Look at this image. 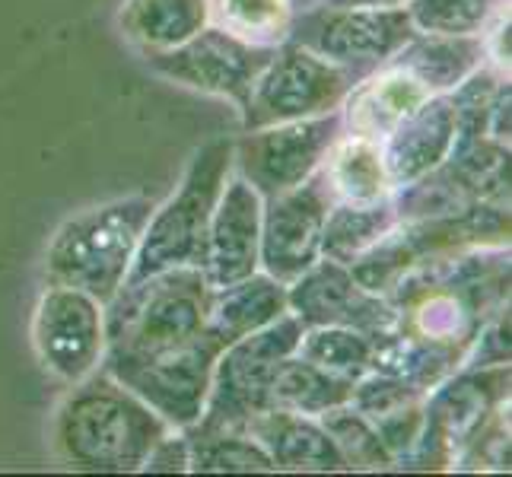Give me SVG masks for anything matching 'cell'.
<instances>
[{
	"label": "cell",
	"instance_id": "cell-1",
	"mask_svg": "<svg viewBox=\"0 0 512 477\" xmlns=\"http://www.w3.org/2000/svg\"><path fill=\"white\" fill-rule=\"evenodd\" d=\"M118 293L105 325V373L156 360L201 338L214 287L207 284L201 268H169L121 287Z\"/></svg>",
	"mask_w": 512,
	"mask_h": 477
},
{
	"label": "cell",
	"instance_id": "cell-2",
	"mask_svg": "<svg viewBox=\"0 0 512 477\" xmlns=\"http://www.w3.org/2000/svg\"><path fill=\"white\" fill-rule=\"evenodd\" d=\"M169 436V420L109 376L80 385L55 420V446L70 468L137 471Z\"/></svg>",
	"mask_w": 512,
	"mask_h": 477
},
{
	"label": "cell",
	"instance_id": "cell-3",
	"mask_svg": "<svg viewBox=\"0 0 512 477\" xmlns=\"http://www.w3.org/2000/svg\"><path fill=\"white\" fill-rule=\"evenodd\" d=\"M153 210L150 198H121L67 220L45 255L48 284L83 290L96 303L115 299Z\"/></svg>",
	"mask_w": 512,
	"mask_h": 477
},
{
	"label": "cell",
	"instance_id": "cell-4",
	"mask_svg": "<svg viewBox=\"0 0 512 477\" xmlns=\"http://www.w3.org/2000/svg\"><path fill=\"white\" fill-rule=\"evenodd\" d=\"M229 166H233V144L229 140L220 137L201 147L185 175L182 191L163 210H153L144 236H140L137 258L131 261V271L121 287L169 268L204 271L210 217H214V207L220 201Z\"/></svg>",
	"mask_w": 512,
	"mask_h": 477
},
{
	"label": "cell",
	"instance_id": "cell-5",
	"mask_svg": "<svg viewBox=\"0 0 512 477\" xmlns=\"http://www.w3.org/2000/svg\"><path fill=\"white\" fill-rule=\"evenodd\" d=\"M306 325L293 315H280L264 328L242 334L223 347L217 363V385L210 392L207 411L191 423L204 433H242L249 420L271 411V379L284 357H293Z\"/></svg>",
	"mask_w": 512,
	"mask_h": 477
},
{
	"label": "cell",
	"instance_id": "cell-6",
	"mask_svg": "<svg viewBox=\"0 0 512 477\" xmlns=\"http://www.w3.org/2000/svg\"><path fill=\"white\" fill-rule=\"evenodd\" d=\"M350 80L353 74L341 64L325 61L303 45H287L284 51H274L271 64L255 80L242 109L245 125L252 131L322 115L347 96Z\"/></svg>",
	"mask_w": 512,
	"mask_h": 477
},
{
	"label": "cell",
	"instance_id": "cell-7",
	"mask_svg": "<svg viewBox=\"0 0 512 477\" xmlns=\"http://www.w3.org/2000/svg\"><path fill=\"white\" fill-rule=\"evenodd\" d=\"M287 35L293 45H303L325 61L376 67L398 55L417 29L408 10L398 7H325L306 13Z\"/></svg>",
	"mask_w": 512,
	"mask_h": 477
},
{
	"label": "cell",
	"instance_id": "cell-8",
	"mask_svg": "<svg viewBox=\"0 0 512 477\" xmlns=\"http://www.w3.org/2000/svg\"><path fill=\"white\" fill-rule=\"evenodd\" d=\"M220 353L223 341L204 328L201 338H194L191 344L147 363L118 366L109 376L131 388L140 401H147L163 420L175 423V427H191L204 411L210 373H214Z\"/></svg>",
	"mask_w": 512,
	"mask_h": 477
},
{
	"label": "cell",
	"instance_id": "cell-9",
	"mask_svg": "<svg viewBox=\"0 0 512 477\" xmlns=\"http://www.w3.org/2000/svg\"><path fill=\"white\" fill-rule=\"evenodd\" d=\"M271 58H274V48L242 42L223 29H201L182 45L166 48V51H150V64L160 70V74L182 80L194 86V90L229 96V99H236L242 109L252 96L255 80L264 74V67L271 64Z\"/></svg>",
	"mask_w": 512,
	"mask_h": 477
},
{
	"label": "cell",
	"instance_id": "cell-10",
	"mask_svg": "<svg viewBox=\"0 0 512 477\" xmlns=\"http://www.w3.org/2000/svg\"><path fill=\"white\" fill-rule=\"evenodd\" d=\"M341 118L325 115L312 121H284V125L249 134L239 144V166L249 185L268 198H277L296 185H303L315 166L322 163L328 147L338 140Z\"/></svg>",
	"mask_w": 512,
	"mask_h": 477
},
{
	"label": "cell",
	"instance_id": "cell-11",
	"mask_svg": "<svg viewBox=\"0 0 512 477\" xmlns=\"http://www.w3.org/2000/svg\"><path fill=\"white\" fill-rule=\"evenodd\" d=\"M32 344L42 366L64 382L93 373L105 344L99 303L74 287H51L35 309Z\"/></svg>",
	"mask_w": 512,
	"mask_h": 477
},
{
	"label": "cell",
	"instance_id": "cell-12",
	"mask_svg": "<svg viewBox=\"0 0 512 477\" xmlns=\"http://www.w3.org/2000/svg\"><path fill=\"white\" fill-rule=\"evenodd\" d=\"M328 182L322 175H309L303 185L271 198L264 214L261 261L274 280H293L309 271L322 249V226L328 217Z\"/></svg>",
	"mask_w": 512,
	"mask_h": 477
},
{
	"label": "cell",
	"instance_id": "cell-13",
	"mask_svg": "<svg viewBox=\"0 0 512 477\" xmlns=\"http://www.w3.org/2000/svg\"><path fill=\"white\" fill-rule=\"evenodd\" d=\"M287 306H293L296 318L309 328H353L366 338L392 334L398 322V312L369 296L341 261H322L299 274L296 287L287 293Z\"/></svg>",
	"mask_w": 512,
	"mask_h": 477
},
{
	"label": "cell",
	"instance_id": "cell-14",
	"mask_svg": "<svg viewBox=\"0 0 512 477\" xmlns=\"http://www.w3.org/2000/svg\"><path fill=\"white\" fill-rule=\"evenodd\" d=\"M226 188V185H223ZM261 242V198L249 179L229 182L210 217L204 277L214 290L233 287L255 274Z\"/></svg>",
	"mask_w": 512,
	"mask_h": 477
},
{
	"label": "cell",
	"instance_id": "cell-15",
	"mask_svg": "<svg viewBox=\"0 0 512 477\" xmlns=\"http://www.w3.org/2000/svg\"><path fill=\"white\" fill-rule=\"evenodd\" d=\"M455 144L452 99H423L417 109L388 131L382 166L388 185H411L446 159Z\"/></svg>",
	"mask_w": 512,
	"mask_h": 477
},
{
	"label": "cell",
	"instance_id": "cell-16",
	"mask_svg": "<svg viewBox=\"0 0 512 477\" xmlns=\"http://www.w3.org/2000/svg\"><path fill=\"white\" fill-rule=\"evenodd\" d=\"M509 385V366L506 369H484L455 379L449 388H443L427 414H423V430H427L446 452L455 449V443H471L481 433L484 417L497 408Z\"/></svg>",
	"mask_w": 512,
	"mask_h": 477
},
{
	"label": "cell",
	"instance_id": "cell-17",
	"mask_svg": "<svg viewBox=\"0 0 512 477\" xmlns=\"http://www.w3.org/2000/svg\"><path fill=\"white\" fill-rule=\"evenodd\" d=\"M245 436H252L255 443L271 455L274 468L290 471H341L347 468L341 452L334 449L331 436L306 423L299 414L290 411H264L249 420Z\"/></svg>",
	"mask_w": 512,
	"mask_h": 477
},
{
	"label": "cell",
	"instance_id": "cell-18",
	"mask_svg": "<svg viewBox=\"0 0 512 477\" xmlns=\"http://www.w3.org/2000/svg\"><path fill=\"white\" fill-rule=\"evenodd\" d=\"M427 96H430V90L414 74H408L401 64H392L385 74L363 83L360 90L350 96L347 121H350L353 137L373 140L379 134H388Z\"/></svg>",
	"mask_w": 512,
	"mask_h": 477
},
{
	"label": "cell",
	"instance_id": "cell-19",
	"mask_svg": "<svg viewBox=\"0 0 512 477\" xmlns=\"http://www.w3.org/2000/svg\"><path fill=\"white\" fill-rule=\"evenodd\" d=\"M287 309V293L277 287L274 277H245L233 287L214 290L210 296L207 331L226 344L239 341L242 334L264 328Z\"/></svg>",
	"mask_w": 512,
	"mask_h": 477
},
{
	"label": "cell",
	"instance_id": "cell-20",
	"mask_svg": "<svg viewBox=\"0 0 512 477\" xmlns=\"http://www.w3.org/2000/svg\"><path fill=\"white\" fill-rule=\"evenodd\" d=\"M207 16V0H125L121 29L147 51H166L198 35Z\"/></svg>",
	"mask_w": 512,
	"mask_h": 477
},
{
	"label": "cell",
	"instance_id": "cell-21",
	"mask_svg": "<svg viewBox=\"0 0 512 477\" xmlns=\"http://www.w3.org/2000/svg\"><path fill=\"white\" fill-rule=\"evenodd\" d=\"M353 379L325 373L306 360L284 357L271 379V411L290 414H322L338 404H350Z\"/></svg>",
	"mask_w": 512,
	"mask_h": 477
},
{
	"label": "cell",
	"instance_id": "cell-22",
	"mask_svg": "<svg viewBox=\"0 0 512 477\" xmlns=\"http://www.w3.org/2000/svg\"><path fill=\"white\" fill-rule=\"evenodd\" d=\"M395 64L414 74L427 90H449L478 70L481 45L468 35H433L404 42Z\"/></svg>",
	"mask_w": 512,
	"mask_h": 477
},
{
	"label": "cell",
	"instance_id": "cell-23",
	"mask_svg": "<svg viewBox=\"0 0 512 477\" xmlns=\"http://www.w3.org/2000/svg\"><path fill=\"white\" fill-rule=\"evenodd\" d=\"M328 191L338 194L344 204L369 207L382 204L388 191V175L382 166V153L373 147V140L350 137L334 150L331 163L325 166Z\"/></svg>",
	"mask_w": 512,
	"mask_h": 477
},
{
	"label": "cell",
	"instance_id": "cell-24",
	"mask_svg": "<svg viewBox=\"0 0 512 477\" xmlns=\"http://www.w3.org/2000/svg\"><path fill=\"white\" fill-rule=\"evenodd\" d=\"M395 223V214L382 204H369V207H353L341 204L338 210H331L322 226V252L331 261H353L363 255L376 239H382Z\"/></svg>",
	"mask_w": 512,
	"mask_h": 477
},
{
	"label": "cell",
	"instance_id": "cell-25",
	"mask_svg": "<svg viewBox=\"0 0 512 477\" xmlns=\"http://www.w3.org/2000/svg\"><path fill=\"white\" fill-rule=\"evenodd\" d=\"M299 360L325 369V373L344 376V379H363L369 369V357H373V338H366L363 331L353 328H334L319 325L309 334H303L296 344Z\"/></svg>",
	"mask_w": 512,
	"mask_h": 477
},
{
	"label": "cell",
	"instance_id": "cell-26",
	"mask_svg": "<svg viewBox=\"0 0 512 477\" xmlns=\"http://www.w3.org/2000/svg\"><path fill=\"white\" fill-rule=\"evenodd\" d=\"M188 465L194 471H274L271 455L252 436L242 433H204L188 427Z\"/></svg>",
	"mask_w": 512,
	"mask_h": 477
},
{
	"label": "cell",
	"instance_id": "cell-27",
	"mask_svg": "<svg viewBox=\"0 0 512 477\" xmlns=\"http://www.w3.org/2000/svg\"><path fill=\"white\" fill-rule=\"evenodd\" d=\"M290 13V0H214V16L223 32L264 48L290 32Z\"/></svg>",
	"mask_w": 512,
	"mask_h": 477
},
{
	"label": "cell",
	"instance_id": "cell-28",
	"mask_svg": "<svg viewBox=\"0 0 512 477\" xmlns=\"http://www.w3.org/2000/svg\"><path fill=\"white\" fill-rule=\"evenodd\" d=\"M322 430L331 436L334 449L341 452L347 468H388L392 455L382 446L376 427L357 408L347 411L344 404L322 411Z\"/></svg>",
	"mask_w": 512,
	"mask_h": 477
},
{
	"label": "cell",
	"instance_id": "cell-29",
	"mask_svg": "<svg viewBox=\"0 0 512 477\" xmlns=\"http://www.w3.org/2000/svg\"><path fill=\"white\" fill-rule=\"evenodd\" d=\"M490 13V0H411L408 16L427 35H471Z\"/></svg>",
	"mask_w": 512,
	"mask_h": 477
},
{
	"label": "cell",
	"instance_id": "cell-30",
	"mask_svg": "<svg viewBox=\"0 0 512 477\" xmlns=\"http://www.w3.org/2000/svg\"><path fill=\"white\" fill-rule=\"evenodd\" d=\"M147 471H185L188 468V443L185 436H163L144 462Z\"/></svg>",
	"mask_w": 512,
	"mask_h": 477
},
{
	"label": "cell",
	"instance_id": "cell-31",
	"mask_svg": "<svg viewBox=\"0 0 512 477\" xmlns=\"http://www.w3.org/2000/svg\"><path fill=\"white\" fill-rule=\"evenodd\" d=\"M404 0H328V7H398Z\"/></svg>",
	"mask_w": 512,
	"mask_h": 477
}]
</instances>
